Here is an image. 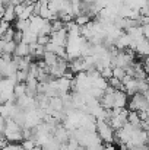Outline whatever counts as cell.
<instances>
[{"label":"cell","mask_w":149,"mask_h":150,"mask_svg":"<svg viewBox=\"0 0 149 150\" xmlns=\"http://www.w3.org/2000/svg\"><path fill=\"white\" fill-rule=\"evenodd\" d=\"M97 134L101 139V142L104 144L107 143H113V139H114V128L110 125L108 121H104V120H97Z\"/></svg>","instance_id":"1"},{"label":"cell","mask_w":149,"mask_h":150,"mask_svg":"<svg viewBox=\"0 0 149 150\" xmlns=\"http://www.w3.org/2000/svg\"><path fill=\"white\" fill-rule=\"evenodd\" d=\"M149 106V100L145 93H135L133 96H130V100L127 102V109L129 111H146Z\"/></svg>","instance_id":"2"},{"label":"cell","mask_w":149,"mask_h":150,"mask_svg":"<svg viewBox=\"0 0 149 150\" xmlns=\"http://www.w3.org/2000/svg\"><path fill=\"white\" fill-rule=\"evenodd\" d=\"M67 40H69V34H67V29H66V28H63V29H60V31H56V32H53V34L50 35V41H51L53 44H56V45H63V47H66Z\"/></svg>","instance_id":"3"},{"label":"cell","mask_w":149,"mask_h":150,"mask_svg":"<svg viewBox=\"0 0 149 150\" xmlns=\"http://www.w3.org/2000/svg\"><path fill=\"white\" fill-rule=\"evenodd\" d=\"M123 85H124V91H126V93L129 95V98L133 96L135 93H138V80H136L135 77L126 74V76L123 77Z\"/></svg>","instance_id":"4"},{"label":"cell","mask_w":149,"mask_h":150,"mask_svg":"<svg viewBox=\"0 0 149 150\" xmlns=\"http://www.w3.org/2000/svg\"><path fill=\"white\" fill-rule=\"evenodd\" d=\"M136 42V47H135V52L143 60V58H146L149 57V41L143 37V38H140V40H138V41H135Z\"/></svg>","instance_id":"5"},{"label":"cell","mask_w":149,"mask_h":150,"mask_svg":"<svg viewBox=\"0 0 149 150\" xmlns=\"http://www.w3.org/2000/svg\"><path fill=\"white\" fill-rule=\"evenodd\" d=\"M127 102L129 95L126 91H114V108H127Z\"/></svg>","instance_id":"6"},{"label":"cell","mask_w":149,"mask_h":150,"mask_svg":"<svg viewBox=\"0 0 149 150\" xmlns=\"http://www.w3.org/2000/svg\"><path fill=\"white\" fill-rule=\"evenodd\" d=\"M46 23H47V19L41 18L40 15H37V16H31V18H29V29L34 31L35 34H38V32L43 29V26H44Z\"/></svg>","instance_id":"7"},{"label":"cell","mask_w":149,"mask_h":150,"mask_svg":"<svg viewBox=\"0 0 149 150\" xmlns=\"http://www.w3.org/2000/svg\"><path fill=\"white\" fill-rule=\"evenodd\" d=\"M1 19H3V21H6V22H9V23H12V22L16 19L15 4H12V3L6 4V7H4V15H3V18H1Z\"/></svg>","instance_id":"8"},{"label":"cell","mask_w":149,"mask_h":150,"mask_svg":"<svg viewBox=\"0 0 149 150\" xmlns=\"http://www.w3.org/2000/svg\"><path fill=\"white\" fill-rule=\"evenodd\" d=\"M13 55H18V57H26V55H29V44L19 42L16 45V50L13 52Z\"/></svg>","instance_id":"9"},{"label":"cell","mask_w":149,"mask_h":150,"mask_svg":"<svg viewBox=\"0 0 149 150\" xmlns=\"http://www.w3.org/2000/svg\"><path fill=\"white\" fill-rule=\"evenodd\" d=\"M37 38H38V34H35L34 31H31L28 28L26 31H24V40H22V42L32 44V42H37Z\"/></svg>","instance_id":"10"},{"label":"cell","mask_w":149,"mask_h":150,"mask_svg":"<svg viewBox=\"0 0 149 150\" xmlns=\"http://www.w3.org/2000/svg\"><path fill=\"white\" fill-rule=\"evenodd\" d=\"M107 82H108V86L110 88H113L114 91H124V85H123V80H120V79H117V77H110V79H107Z\"/></svg>","instance_id":"11"},{"label":"cell","mask_w":149,"mask_h":150,"mask_svg":"<svg viewBox=\"0 0 149 150\" xmlns=\"http://www.w3.org/2000/svg\"><path fill=\"white\" fill-rule=\"evenodd\" d=\"M57 60H58V57L54 54V52H51V51H46L44 52V57H43V61L46 63V66H54L56 63H57Z\"/></svg>","instance_id":"12"},{"label":"cell","mask_w":149,"mask_h":150,"mask_svg":"<svg viewBox=\"0 0 149 150\" xmlns=\"http://www.w3.org/2000/svg\"><path fill=\"white\" fill-rule=\"evenodd\" d=\"M75 22L82 28V26H85V25H88L89 22H91V18L88 16V15H83V13H81V15H78V16H75Z\"/></svg>","instance_id":"13"},{"label":"cell","mask_w":149,"mask_h":150,"mask_svg":"<svg viewBox=\"0 0 149 150\" xmlns=\"http://www.w3.org/2000/svg\"><path fill=\"white\" fill-rule=\"evenodd\" d=\"M3 41V40H1ZM16 42L15 41H7V42H4L3 41V52H7V54H13L15 50H16Z\"/></svg>","instance_id":"14"},{"label":"cell","mask_w":149,"mask_h":150,"mask_svg":"<svg viewBox=\"0 0 149 150\" xmlns=\"http://www.w3.org/2000/svg\"><path fill=\"white\" fill-rule=\"evenodd\" d=\"M15 28L13 26H9L7 28V31L3 34V37H1V40L4 41V42H7V41H13V35H15Z\"/></svg>","instance_id":"15"},{"label":"cell","mask_w":149,"mask_h":150,"mask_svg":"<svg viewBox=\"0 0 149 150\" xmlns=\"http://www.w3.org/2000/svg\"><path fill=\"white\" fill-rule=\"evenodd\" d=\"M25 88H26V86H25V83H22V82H21V83H16V85H15V88H13V93L19 98V96L25 95Z\"/></svg>","instance_id":"16"},{"label":"cell","mask_w":149,"mask_h":150,"mask_svg":"<svg viewBox=\"0 0 149 150\" xmlns=\"http://www.w3.org/2000/svg\"><path fill=\"white\" fill-rule=\"evenodd\" d=\"M99 73H101V76H102L104 79L113 77V66H105V67H102V69L99 70Z\"/></svg>","instance_id":"17"},{"label":"cell","mask_w":149,"mask_h":150,"mask_svg":"<svg viewBox=\"0 0 149 150\" xmlns=\"http://www.w3.org/2000/svg\"><path fill=\"white\" fill-rule=\"evenodd\" d=\"M113 76L120 79V80H123V77L126 76V70L121 69V67H113Z\"/></svg>","instance_id":"18"},{"label":"cell","mask_w":149,"mask_h":150,"mask_svg":"<svg viewBox=\"0 0 149 150\" xmlns=\"http://www.w3.org/2000/svg\"><path fill=\"white\" fill-rule=\"evenodd\" d=\"M21 144H22L24 150H34L35 147H37V143H35L32 139H29V140H24Z\"/></svg>","instance_id":"19"},{"label":"cell","mask_w":149,"mask_h":150,"mask_svg":"<svg viewBox=\"0 0 149 150\" xmlns=\"http://www.w3.org/2000/svg\"><path fill=\"white\" fill-rule=\"evenodd\" d=\"M1 150H24L21 143H7Z\"/></svg>","instance_id":"20"},{"label":"cell","mask_w":149,"mask_h":150,"mask_svg":"<svg viewBox=\"0 0 149 150\" xmlns=\"http://www.w3.org/2000/svg\"><path fill=\"white\" fill-rule=\"evenodd\" d=\"M37 42L40 44V45H47L50 42V35H38V38H37Z\"/></svg>","instance_id":"21"},{"label":"cell","mask_w":149,"mask_h":150,"mask_svg":"<svg viewBox=\"0 0 149 150\" xmlns=\"http://www.w3.org/2000/svg\"><path fill=\"white\" fill-rule=\"evenodd\" d=\"M22 40H24V32H22V31H15L13 41H15L16 44H19V42H22Z\"/></svg>","instance_id":"22"},{"label":"cell","mask_w":149,"mask_h":150,"mask_svg":"<svg viewBox=\"0 0 149 150\" xmlns=\"http://www.w3.org/2000/svg\"><path fill=\"white\" fill-rule=\"evenodd\" d=\"M102 150H117V149H115V146L113 143H107V144H104V149Z\"/></svg>","instance_id":"23"},{"label":"cell","mask_w":149,"mask_h":150,"mask_svg":"<svg viewBox=\"0 0 149 150\" xmlns=\"http://www.w3.org/2000/svg\"><path fill=\"white\" fill-rule=\"evenodd\" d=\"M4 7H6V6L0 3V19H1V18H3V15H4Z\"/></svg>","instance_id":"24"},{"label":"cell","mask_w":149,"mask_h":150,"mask_svg":"<svg viewBox=\"0 0 149 150\" xmlns=\"http://www.w3.org/2000/svg\"><path fill=\"white\" fill-rule=\"evenodd\" d=\"M118 147H120V149H118V150H129V147H127L126 144H120Z\"/></svg>","instance_id":"25"},{"label":"cell","mask_w":149,"mask_h":150,"mask_svg":"<svg viewBox=\"0 0 149 150\" xmlns=\"http://www.w3.org/2000/svg\"><path fill=\"white\" fill-rule=\"evenodd\" d=\"M83 1H86V3H91V1H94V0H83Z\"/></svg>","instance_id":"26"},{"label":"cell","mask_w":149,"mask_h":150,"mask_svg":"<svg viewBox=\"0 0 149 150\" xmlns=\"http://www.w3.org/2000/svg\"><path fill=\"white\" fill-rule=\"evenodd\" d=\"M70 1H73V0H70Z\"/></svg>","instance_id":"27"}]
</instances>
